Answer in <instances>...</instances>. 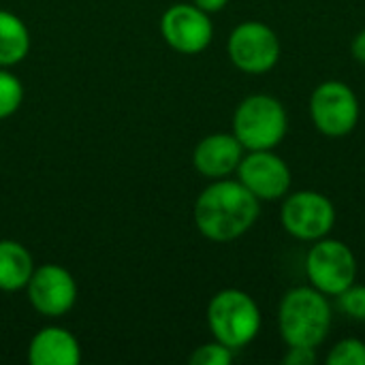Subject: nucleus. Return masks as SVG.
<instances>
[{
  "label": "nucleus",
  "mask_w": 365,
  "mask_h": 365,
  "mask_svg": "<svg viewBox=\"0 0 365 365\" xmlns=\"http://www.w3.org/2000/svg\"><path fill=\"white\" fill-rule=\"evenodd\" d=\"M81 349L77 338L64 327H43L28 346L30 365H79Z\"/></svg>",
  "instance_id": "obj_13"
},
{
  "label": "nucleus",
  "mask_w": 365,
  "mask_h": 365,
  "mask_svg": "<svg viewBox=\"0 0 365 365\" xmlns=\"http://www.w3.org/2000/svg\"><path fill=\"white\" fill-rule=\"evenodd\" d=\"M338 308L353 321H365V284H351L338 297Z\"/></svg>",
  "instance_id": "obj_19"
},
{
  "label": "nucleus",
  "mask_w": 365,
  "mask_h": 365,
  "mask_svg": "<svg viewBox=\"0 0 365 365\" xmlns=\"http://www.w3.org/2000/svg\"><path fill=\"white\" fill-rule=\"evenodd\" d=\"M287 130V109L272 94H250L233 111V135L246 152L276 150Z\"/></svg>",
  "instance_id": "obj_4"
},
{
  "label": "nucleus",
  "mask_w": 365,
  "mask_h": 365,
  "mask_svg": "<svg viewBox=\"0 0 365 365\" xmlns=\"http://www.w3.org/2000/svg\"><path fill=\"white\" fill-rule=\"evenodd\" d=\"M306 278L310 287L327 297H338L357 278V259L340 240L321 237L306 255Z\"/></svg>",
  "instance_id": "obj_5"
},
{
  "label": "nucleus",
  "mask_w": 365,
  "mask_h": 365,
  "mask_svg": "<svg viewBox=\"0 0 365 365\" xmlns=\"http://www.w3.org/2000/svg\"><path fill=\"white\" fill-rule=\"evenodd\" d=\"M34 272L32 255L15 240H0V291L15 293L26 289Z\"/></svg>",
  "instance_id": "obj_14"
},
{
  "label": "nucleus",
  "mask_w": 365,
  "mask_h": 365,
  "mask_svg": "<svg viewBox=\"0 0 365 365\" xmlns=\"http://www.w3.org/2000/svg\"><path fill=\"white\" fill-rule=\"evenodd\" d=\"M30 51V32L21 17L0 9V66L19 64Z\"/></svg>",
  "instance_id": "obj_15"
},
{
  "label": "nucleus",
  "mask_w": 365,
  "mask_h": 365,
  "mask_svg": "<svg viewBox=\"0 0 365 365\" xmlns=\"http://www.w3.org/2000/svg\"><path fill=\"white\" fill-rule=\"evenodd\" d=\"M235 173L259 201L284 199L293 182L287 160L274 150H252L244 154Z\"/></svg>",
  "instance_id": "obj_11"
},
{
  "label": "nucleus",
  "mask_w": 365,
  "mask_h": 365,
  "mask_svg": "<svg viewBox=\"0 0 365 365\" xmlns=\"http://www.w3.org/2000/svg\"><path fill=\"white\" fill-rule=\"evenodd\" d=\"M192 4H197L199 9H203L205 13H218V11H222L227 4H229V0H192Z\"/></svg>",
  "instance_id": "obj_22"
},
{
  "label": "nucleus",
  "mask_w": 365,
  "mask_h": 365,
  "mask_svg": "<svg viewBox=\"0 0 365 365\" xmlns=\"http://www.w3.org/2000/svg\"><path fill=\"white\" fill-rule=\"evenodd\" d=\"M190 365H229L233 361V351L218 340L205 342L192 351L188 357Z\"/></svg>",
  "instance_id": "obj_18"
},
{
  "label": "nucleus",
  "mask_w": 365,
  "mask_h": 365,
  "mask_svg": "<svg viewBox=\"0 0 365 365\" xmlns=\"http://www.w3.org/2000/svg\"><path fill=\"white\" fill-rule=\"evenodd\" d=\"M351 53L359 64H365V28L361 32H357L355 38L351 41Z\"/></svg>",
  "instance_id": "obj_21"
},
{
  "label": "nucleus",
  "mask_w": 365,
  "mask_h": 365,
  "mask_svg": "<svg viewBox=\"0 0 365 365\" xmlns=\"http://www.w3.org/2000/svg\"><path fill=\"white\" fill-rule=\"evenodd\" d=\"M280 222L289 235L299 242H317L327 237L336 225V207L331 199L317 190H297L284 197Z\"/></svg>",
  "instance_id": "obj_8"
},
{
  "label": "nucleus",
  "mask_w": 365,
  "mask_h": 365,
  "mask_svg": "<svg viewBox=\"0 0 365 365\" xmlns=\"http://www.w3.org/2000/svg\"><path fill=\"white\" fill-rule=\"evenodd\" d=\"M334 323L329 297L314 287H295L284 293L278 308V331L287 346L319 349Z\"/></svg>",
  "instance_id": "obj_2"
},
{
  "label": "nucleus",
  "mask_w": 365,
  "mask_h": 365,
  "mask_svg": "<svg viewBox=\"0 0 365 365\" xmlns=\"http://www.w3.org/2000/svg\"><path fill=\"white\" fill-rule=\"evenodd\" d=\"M327 365H365V342L359 338L340 340L325 357Z\"/></svg>",
  "instance_id": "obj_17"
},
{
  "label": "nucleus",
  "mask_w": 365,
  "mask_h": 365,
  "mask_svg": "<svg viewBox=\"0 0 365 365\" xmlns=\"http://www.w3.org/2000/svg\"><path fill=\"white\" fill-rule=\"evenodd\" d=\"M244 152V145L233 133H214L197 143L192 152V165L203 178L222 180L237 171Z\"/></svg>",
  "instance_id": "obj_12"
},
{
  "label": "nucleus",
  "mask_w": 365,
  "mask_h": 365,
  "mask_svg": "<svg viewBox=\"0 0 365 365\" xmlns=\"http://www.w3.org/2000/svg\"><path fill=\"white\" fill-rule=\"evenodd\" d=\"M261 212V201L240 180H212L195 201V225L212 242L225 244L246 235Z\"/></svg>",
  "instance_id": "obj_1"
},
{
  "label": "nucleus",
  "mask_w": 365,
  "mask_h": 365,
  "mask_svg": "<svg viewBox=\"0 0 365 365\" xmlns=\"http://www.w3.org/2000/svg\"><path fill=\"white\" fill-rule=\"evenodd\" d=\"M227 51L235 68L248 75L269 73L282 53L280 38L274 28L263 21H242L227 41Z\"/></svg>",
  "instance_id": "obj_7"
},
{
  "label": "nucleus",
  "mask_w": 365,
  "mask_h": 365,
  "mask_svg": "<svg viewBox=\"0 0 365 365\" xmlns=\"http://www.w3.org/2000/svg\"><path fill=\"white\" fill-rule=\"evenodd\" d=\"M24 101L21 81L9 71L0 66V120L11 118Z\"/></svg>",
  "instance_id": "obj_16"
},
{
  "label": "nucleus",
  "mask_w": 365,
  "mask_h": 365,
  "mask_svg": "<svg viewBox=\"0 0 365 365\" xmlns=\"http://www.w3.org/2000/svg\"><path fill=\"white\" fill-rule=\"evenodd\" d=\"M287 365H312L317 361V349L308 346H289L287 355L282 357Z\"/></svg>",
  "instance_id": "obj_20"
},
{
  "label": "nucleus",
  "mask_w": 365,
  "mask_h": 365,
  "mask_svg": "<svg viewBox=\"0 0 365 365\" xmlns=\"http://www.w3.org/2000/svg\"><path fill=\"white\" fill-rule=\"evenodd\" d=\"M207 327L214 340L231 351L248 346L261 331V310L257 302L240 289H222L207 304Z\"/></svg>",
  "instance_id": "obj_3"
},
{
  "label": "nucleus",
  "mask_w": 365,
  "mask_h": 365,
  "mask_svg": "<svg viewBox=\"0 0 365 365\" xmlns=\"http://www.w3.org/2000/svg\"><path fill=\"white\" fill-rule=\"evenodd\" d=\"M26 291L30 306L47 319L68 314L77 302V282L73 274L56 263L34 267Z\"/></svg>",
  "instance_id": "obj_10"
},
{
  "label": "nucleus",
  "mask_w": 365,
  "mask_h": 365,
  "mask_svg": "<svg viewBox=\"0 0 365 365\" xmlns=\"http://www.w3.org/2000/svg\"><path fill=\"white\" fill-rule=\"evenodd\" d=\"M308 111L314 128L325 137H346L359 122V98L355 90L338 79L319 83L308 101Z\"/></svg>",
  "instance_id": "obj_6"
},
{
  "label": "nucleus",
  "mask_w": 365,
  "mask_h": 365,
  "mask_svg": "<svg viewBox=\"0 0 365 365\" xmlns=\"http://www.w3.org/2000/svg\"><path fill=\"white\" fill-rule=\"evenodd\" d=\"M160 34L165 43L178 53L195 56L210 47L214 38V24L210 13L197 4H171L160 17Z\"/></svg>",
  "instance_id": "obj_9"
}]
</instances>
